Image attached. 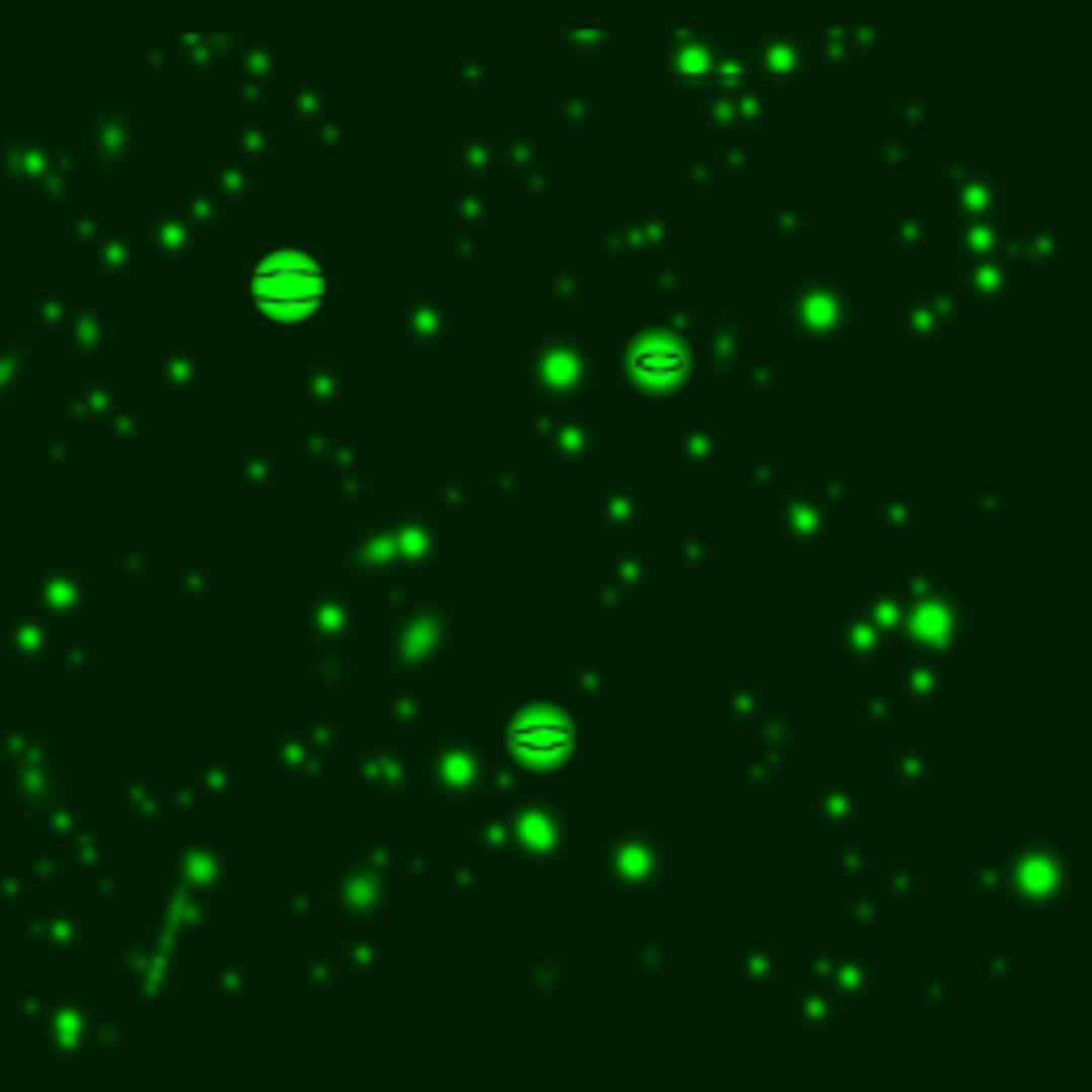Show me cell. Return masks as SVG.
I'll return each instance as SVG.
<instances>
[{
  "label": "cell",
  "mask_w": 1092,
  "mask_h": 1092,
  "mask_svg": "<svg viewBox=\"0 0 1092 1092\" xmlns=\"http://www.w3.org/2000/svg\"><path fill=\"white\" fill-rule=\"evenodd\" d=\"M324 291H329L324 270L312 257H295V252L265 261L261 270H252V278H248L252 307L265 312V316H278V320L312 316L316 307L324 303Z\"/></svg>",
  "instance_id": "obj_1"
},
{
  "label": "cell",
  "mask_w": 1092,
  "mask_h": 1092,
  "mask_svg": "<svg viewBox=\"0 0 1092 1092\" xmlns=\"http://www.w3.org/2000/svg\"><path fill=\"white\" fill-rule=\"evenodd\" d=\"M508 747L525 765H564L576 747V730L560 713H525L508 726Z\"/></svg>",
  "instance_id": "obj_2"
},
{
  "label": "cell",
  "mask_w": 1092,
  "mask_h": 1092,
  "mask_svg": "<svg viewBox=\"0 0 1092 1092\" xmlns=\"http://www.w3.org/2000/svg\"><path fill=\"white\" fill-rule=\"evenodd\" d=\"M628 372L636 380H649V384H670L687 372V355L670 342H649V346H636L628 355Z\"/></svg>",
  "instance_id": "obj_3"
}]
</instances>
